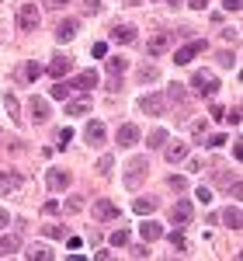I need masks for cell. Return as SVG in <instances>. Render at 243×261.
Wrapping results in <instances>:
<instances>
[{
  "label": "cell",
  "instance_id": "6da1fadb",
  "mask_svg": "<svg viewBox=\"0 0 243 261\" xmlns=\"http://www.w3.org/2000/svg\"><path fill=\"white\" fill-rule=\"evenodd\" d=\"M39 21H42V14H39V4L24 0V4L18 7V28H21V32H35V28H39Z\"/></svg>",
  "mask_w": 243,
  "mask_h": 261
},
{
  "label": "cell",
  "instance_id": "7a4b0ae2",
  "mask_svg": "<svg viewBox=\"0 0 243 261\" xmlns=\"http://www.w3.org/2000/svg\"><path fill=\"white\" fill-rule=\"evenodd\" d=\"M146 157H136V161L129 164V171H125V188H139L142 185V178H146V171H149V167H146Z\"/></svg>",
  "mask_w": 243,
  "mask_h": 261
},
{
  "label": "cell",
  "instance_id": "3957f363",
  "mask_svg": "<svg viewBox=\"0 0 243 261\" xmlns=\"http://www.w3.org/2000/svg\"><path fill=\"white\" fill-rule=\"evenodd\" d=\"M191 84H195V91H198V94H208V98L219 91V81H216V73H208V70H198V73L191 77Z\"/></svg>",
  "mask_w": 243,
  "mask_h": 261
},
{
  "label": "cell",
  "instance_id": "277c9868",
  "mask_svg": "<svg viewBox=\"0 0 243 261\" xmlns=\"http://www.w3.org/2000/svg\"><path fill=\"white\" fill-rule=\"evenodd\" d=\"M198 53H205V39H191L188 45H181V49L174 53V63H177V66H184V63H191V60H195Z\"/></svg>",
  "mask_w": 243,
  "mask_h": 261
},
{
  "label": "cell",
  "instance_id": "5b68a950",
  "mask_svg": "<svg viewBox=\"0 0 243 261\" xmlns=\"http://www.w3.org/2000/svg\"><path fill=\"white\" fill-rule=\"evenodd\" d=\"M118 216H122V209L111 199H98V202H94V220L108 223V220H118Z\"/></svg>",
  "mask_w": 243,
  "mask_h": 261
},
{
  "label": "cell",
  "instance_id": "8992f818",
  "mask_svg": "<svg viewBox=\"0 0 243 261\" xmlns=\"http://www.w3.org/2000/svg\"><path fill=\"white\" fill-rule=\"evenodd\" d=\"M139 108L146 115H163V112H167V98H163V94H146V98L139 101Z\"/></svg>",
  "mask_w": 243,
  "mask_h": 261
},
{
  "label": "cell",
  "instance_id": "52a82bcc",
  "mask_svg": "<svg viewBox=\"0 0 243 261\" xmlns=\"http://www.w3.org/2000/svg\"><path fill=\"white\" fill-rule=\"evenodd\" d=\"M28 112H32V122H35V125L49 122V115H52V112H49V101H42L39 94H35V98L28 101Z\"/></svg>",
  "mask_w": 243,
  "mask_h": 261
},
{
  "label": "cell",
  "instance_id": "ba28073f",
  "mask_svg": "<svg viewBox=\"0 0 243 261\" xmlns=\"http://www.w3.org/2000/svg\"><path fill=\"white\" fill-rule=\"evenodd\" d=\"M115 143H118V146H132V143H139V129H136L132 122H122L118 133H115Z\"/></svg>",
  "mask_w": 243,
  "mask_h": 261
},
{
  "label": "cell",
  "instance_id": "9c48e42d",
  "mask_svg": "<svg viewBox=\"0 0 243 261\" xmlns=\"http://www.w3.org/2000/svg\"><path fill=\"white\" fill-rule=\"evenodd\" d=\"M191 216H195V213H191V202H174V209H170V223H177V226H188V223H191Z\"/></svg>",
  "mask_w": 243,
  "mask_h": 261
},
{
  "label": "cell",
  "instance_id": "30bf717a",
  "mask_svg": "<svg viewBox=\"0 0 243 261\" xmlns=\"http://www.w3.org/2000/svg\"><path fill=\"white\" fill-rule=\"evenodd\" d=\"M94 84H98V73H94V70H83L80 77H73V84H70V87L87 94V91H94Z\"/></svg>",
  "mask_w": 243,
  "mask_h": 261
},
{
  "label": "cell",
  "instance_id": "8fae6325",
  "mask_svg": "<svg viewBox=\"0 0 243 261\" xmlns=\"http://www.w3.org/2000/svg\"><path fill=\"white\" fill-rule=\"evenodd\" d=\"M83 140L90 143V146H101V143H104V125H101V122H87V129H83Z\"/></svg>",
  "mask_w": 243,
  "mask_h": 261
},
{
  "label": "cell",
  "instance_id": "7c38bea8",
  "mask_svg": "<svg viewBox=\"0 0 243 261\" xmlns=\"http://www.w3.org/2000/svg\"><path fill=\"white\" fill-rule=\"evenodd\" d=\"M49 188H70V171H59V167H49Z\"/></svg>",
  "mask_w": 243,
  "mask_h": 261
},
{
  "label": "cell",
  "instance_id": "4fadbf2b",
  "mask_svg": "<svg viewBox=\"0 0 243 261\" xmlns=\"http://www.w3.org/2000/svg\"><path fill=\"white\" fill-rule=\"evenodd\" d=\"M70 66H73V56H52L49 73H52V77H63V73H70Z\"/></svg>",
  "mask_w": 243,
  "mask_h": 261
},
{
  "label": "cell",
  "instance_id": "5bb4252c",
  "mask_svg": "<svg viewBox=\"0 0 243 261\" xmlns=\"http://www.w3.org/2000/svg\"><path fill=\"white\" fill-rule=\"evenodd\" d=\"M111 39L122 42V45H129V42L136 39V28H132V24H115V28H111Z\"/></svg>",
  "mask_w": 243,
  "mask_h": 261
},
{
  "label": "cell",
  "instance_id": "9a60e30c",
  "mask_svg": "<svg viewBox=\"0 0 243 261\" xmlns=\"http://www.w3.org/2000/svg\"><path fill=\"white\" fill-rule=\"evenodd\" d=\"M21 188V174L14 171H0V192H18Z\"/></svg>",
  "mask_w": 243,
  "mask_h": 261
},
{
  "label": "cell",
  "instance_id": "2e32d148",
  "mask_svg": "<svg viewBox=\"0 0 243 261\" xmlns=\"http://www.w3.org/2000/svg\"><path fill=\"white\" fill-rule=\"evenodd\" d=\"M167 45H170V35H167V32H157V35L149 39V56H160V53H167Z\"/></svg>",
  "mask_w": 243,
  "mask_h": 261
},
{
  "label": "cell",
  "instance_id": "e0dca14e",
  "mask_svg": "<svg viewBox=\"0 0 243 261\" xmlns=\"http://www.w3.org/2000/svg\"><path fill=\"white\" fill-rule=\"evenodd\" d=\"M77 28H80V24H77V21H70V18L59 21V28H56V39H59V42H70L73 35H77Z\"/></svg>",
  "mask_w": 243,
  "mask_h": 261
},
{
  "label": "cell",
  "instance_id": "ac0fdd59",
  "mask_svg": "<svg viewBox=\"0 0 243 261\" xmlns=\"http://www.w3.org/2000/svg\"><path fill=\"white\" fill-rule=\"evenodd\" d=\"M163 157H167L170 164H177V161H184V157H188V146H184V143H170V146L163 150Z\"/></svg>",
  "mask_w": 243,
  "mask_h": 261
},
{
  "label": "cell",
  "instance_id": "d6986e66",
  "mask_svg": "<svg viewBox=\"0 0 243 261\" xmlns=\"http://www.w3.org/2000/svg\"><path fill=\"white\" fill-rule=\"evenodd\" d=\"M139 230H142V237H146V241H160V237H163V226H160V223H142Z\"/></svg>",
  "mask_w": 243,
  "mask_h": 261
},
{
  "label": "cell",
  "instance_id": "ffe728a7",
  "mask_svg": "<svg viewBox=\"0 0 243 261\" xmlns=\"http://www.w3.org/2000/svg\"><path fill=\"white\" fill-rule=\"evenodd\" d=\"M125 66H129L125 56H111V60H108V73H111V77H122V73H125Z\"/></svg>",
  "mask_w": 243,
  "mask_h": 261
},
{
  "label": "cell",
  "instance_id": "44dd1931",
  "mask_svg": "<svg viewBox=\"0 0 243 261\" xmlns=\"http://www.w3.org/2000/svg\"><path fill=\"white\" fill-rule=\"evenodd\" d=\"M87 112H90L87 101H70V105H66V115H73V119H80V115H87Z\"/></svg>",
  "mask_w": 243,
  "mask_h": 261
},
{
  "label": "cell",
  "instance_id": "7402d4cb",
  "mask_svg": "<svg viewBox=\"0 0 243 261\" xmlns=\"http://www.w3.org/2000/svg\"><path fill=\"white\" fill-rule=\"evenodd\" d=\"M223 220H226V226H233V230H240V205H229L223 213Z\"/></svg>",
  "mask_w": 243,
  "mask_h": 261
},
{
  "label": "cell",
  "instance_id": "603a6c76",
  "mask_svg": "<svg viewBox=\"0 0 243 261\" xmlns=\"http://www.w3.org/2000/svg\"><path fill=\"white\" fill-rule=\"evenodd\" d=\"M132 209H136L139 216H146V213H153V209H157V199H136V202H132Z\"/></svg>",
  "mask_w": 243,
  "mask_h": 261
},
{
  "label": "cell",
  "instance_id": "cb8c5ba5",
  "mask_svg": "<svg viewBox=\"0 0 243 261\" xmlns=\"http://www.w3.org/2000/svg\"><path fill=\"white\" fill-rule=\"evenodd\" d=\"M167 98H170V101H177V105H184V101H188V94H184V87H181V84H170V87H167Z\"/></svg>",
  "mask_w": 243,
  "mask_h": 261
},
{
  "label": "cell",
  "instance_id": "d4e9b609",
  "mask_svg": "<svg viewBox=\"0 0 243 261\" xmlns=\"http://www.w3.org/2000/svg\"><path fill=\"white\" fill-rule=\"evenodd\" d=\"M146 143H149L153 150H160L163 143H167V129H153V133H149V140H146Z\"/></svg>",
  "mask_w": 243,
  "mask_h": 261
},
{
  "label": "cell",
  "instance_id": "484cf974",
  "mask_svg": "<svg viewBox=\"0 0 243 261\" xmlns=\"http://www.w3.org/2000/svg\"><path fill=\"white\" fill-rule=\"evenodd\" d=\"M157 77H160V73H157L153 63H142V66H139V81H157Z\"/></svg>",
  "mask_w": 243,
  "mask_h": 261
},
{
  "label": "cell",
  "instance_id": "4316f807",
  "mask_svg": "<svg viewBox=\"0 0 243 261\" xmlns=\"http://www.w3.org/2000/svg\"><path fill=\"white\" fill-rule=\"evenodd\" d=\"M18 251V237H0V254H14Z\"/></svg>",
  "mask_w": 243,
  "mask_h": 261
},
{
  "label": "cell",
  "instance_id": "83f0119b",
  "mask_svg": "<svg viewBox=\"0 0 243 261\" xmlns=\"http://www.w3.org/2000/svg\"><path fill=\"white\" fill-rule=\"evenodd\" d=\"M49 94H52L56 101H66V98H70V84H52V91H49Z\"/></svg>",
  "mask_w": 243,
  "mask_h": 261
},
{
  "label": "cell",
  "instance_id": "f1b7e54d",
  "mask_svg": "<svg viewBox=\"0 0 243 261\" xmlns=\"http://www.w3.org/2000/svg\"><path fill=\"white\" fill-rule=\"evenodd\" d=\"M39 77H42L39 63H24V81H39Z\"/></svg>",
  "mask_w": 243,
  "mask_h": 261
},
{
  "label": "cell",
  "instance_id": "f546056e",
  "mask_svg": "<svg viewBox=\"0 0 243 261\" xmlns=\"http://www.w3.org/2000/svg\"><path fill=\"white\" fill-rule=\"evenodd\" d=\"M202 143V146H208V150H216V146H223L226 143V136H219V133H216V136H205V140H198Z\"/></svg>",
  "mask_w": 243,
  "mask_h": 261
},
{
  "label": "cell",
  "instance_id": "4dcf8cb0",
  "mask_svg": "<svg viewBox=\"0 0 243 261\" xmlns=\"http://www.w3.org/2000/svg\"><path fill=\"white\" fill-rule=\"evenodd\" d=\"M191 133H195V136H208V122L195 119V122H191Z\"/></svg>",
  "mask_w": 243,
  "mask_h": 261
},
{
  "label": "cell",
  "instance_id": "1f68e13d",
  "mask_svg": "<svg viewBox=\"0 0 243 261\" xmlns=\"http://www.w3.org/2000/svg\"><path fill=\"white\" fill-rule=\"evenodd\" d=\"M174 192H188V178H177V174H170V181H167Z\"/></svg>",
  "mask_w": 243,
  "mask_h": 261
},
{
  "label": "cell",
  "instance_id": "d6a6232c",
  "mask_svg": "<svg viewBox=\"0 0 243 261\" xmlns=\"http://www.w3.org/2000/svg\"><path fill=\"white\" fill-rule=\"evenodd\" d=\"M167 241L174 244V251H184V247H188V241H184V237L177 233V230H174V233H167Z\"/></svg>",
  "mask_w": 243,
  "mask_h": 261
},
{
  "label": "cell",
  "instance_id": "836d02e7",
  "mask_svg": "<svg viewBox=\"0 0 243 261\" xmlns=\"http://www.w3.org/2000/svg\"><path fill=\"white\" fill-rule=\"evenodd\" d=\"M111 244H115V247H125V244H129V230H115V233H111Z\"/></svg>",
  "mask_w": 243,
  "mask_h": 261
},
{
  "label": "cell",
  "instance_id": "e575fe53",
  "mask_svg": "<svg viewBox=\"0 0 243 261\" xmlns=\"http://www.w3.org/2000/svg\"><path fill=\"white\" fill-rule=\"evenodd\" d=\"M219 66H236V56H233L229 49H223V53H219Z\"/></svg>",
  "mask_w": 243,
  "mask_h": 261
},
{
  "label": "cell",
  "instance_id": "d590c367",
  "mask_svg": "<svg viewBox=\"0 0 243 261\" xmlns=\"http://www.w3.org/2000/svg\"><path fill=\"white\" fill-rule=\"evenodd\" d=\"M111 167H115V161H111V157H101V161H98V171H101L104 178L111 174Z\"/></svg>",
  "mask_w": 243,
  "mask_h": 261
},
{
  "label": "cell",
  "instance_id": "8d00e7d4",
  "mask_svg": "<svg viewBox=\"0 0 243 261\" xmlns=\"http://www.w3.org/2000/svg\"><path fill=\"white\" fill-rule=\"evenodd\" d=\"M195 199L202 202V205H208V202H212V188H205V185H202V188L195 192Z\"/></svg>",
  "mask_w": 243,
  "mask_h": 261
},
{
  "label": "cell",
  "instance_id": "74e56055",
  "mask_svg": "<svg viewBox=\"0 0 243 261\" xmlns=\"http://www.w3.org/2000/svg\"><path fill=\"white\" fill-rule=\"evenodd\" d=\"M80 209H83V199H77V195L66 199V213H80Z\"/></svg>",
  "mask_w": 243,
  "mask_h": 261
},
{
  "label": "cell",
  "instance_id": "f35d334b",
  "mask_svg": "<svg viewBox=\"0 0 243 261\" xmlns=\"http://www.w3.org/2000/svg\"><path fill=\"white\" fill-rule=\"evenodd\" d=\"M45 233H49V237H66V226H56V223H49V226H45Z\"/></svg>",
  "mask_w": 243,
  "mask_h": 261
},
{
  "label": "cell",
  "instance_id": "ab89813d",
  "mask_svg": "<svg viewBox=\"0 0 243 261\" xmlns=\"http://www.w3.org/2000/svg\"><path fill=\"white\" fill-rule=\"evenodd\" d=\"M7 112H11V119H18V98H14V94H7Z\"/></svg>",
  "mask_w": 243,
  "mask_h": 261
},
{
  "label": "cell",
  "instance_id": "60d3db41",
  "mask_svg": "<svg viewBox=\"0 0 243 261\" xmlns=\"http://www.w3.org/2000/svg\"><path fill=\"white\" fill-rule=\"evenodd\" d=\"M83 11H87V14H98V11H101V0H83Z\"/></svg>",
  "mask_w": 243,
  "mask_h": 261
},
{
  "label": "cell",
  "instance_id": "b9f144b4",
  "mask_svg": "<svg viewBox=\"0 0 243 261\" xmlns=\"http://www.w3.org/2000/svg\"><path fill=\"white\" fill-rule=\"evenodd\" d=\"M59 209H63V205H59L56 199H49L45 205H42V213H49V216H52V213H59Z\"/></svg>",
  "mask_w": 243,
  "mask_h": 261
},
{
  "label": "cell",
  "instance_id": "7bdbcfd3",
  "mask_svg": "<svg viewBox=\"0 0 243 261\" xmlns=\"http://www.w3.org/2000/svg\"><path fill=\"white\" fill-rule=\"evenodd\" d=\"M28 258H52V251H45V247H35V251H28Z\"/></svg>",
  "mask_w": 243,
  "mask_h": 261
},
{
  "label": "cell",
  "instance_id": "ee69618b",
  "mask_svg": "<svg viewBox=\"0 0 243 261\" xmlns=\"http://www.w3.org/2000/svg\"><path fill=\"white\" fill-rule=\"evenodd\" d=\"M104 53H108V45H104V42H94V49H90V56H98V60H101Z\"/></svg>",
  "mask_w": 243,
  "mask_h": 261
},
{
  "label": "cell",
  "instance_id": "f6af8a7d",
  "mask_svg": "<svg viewBox=\"0 0 243 261\" xmlns=\"http://www.w3.org/2000/svg\"><path fill=\"white\" fill-rule=\"evenodd\" d=\"M146 254H149V247H146V244H136V247H132V258H146Z\"/></svg>",
  "mask_w": 243,
  "mask_h": 261
},
{
  "label": "cell",
  "instance_id": "bcb514c9",
  "mask_svg": "<svg viewBox=\"0 0 243 261\" xmlns=\"http://www.w3.org/2000/svg\"><path fill=\"white\" fill-rule=\"evenodd\" d=\"M7 226H11V213H7V209H0V230H7Z\"/></svg>",
  "mask_w": 243,
  "mask_h": 261
},
{
  "label": "cell",
  "instance_id": "7dc6e473",
  "mask_svg": "<svg viewBox=\"0 0 243 261\" xmlns=\"http://www.w3.org/2000/svg\"><path fill=\"white\" fill-rule=\"evenodd\" d=\"M212 119H216V122H223V119H226V108H219V105H212Z\"/></svg>",
  "mask_w": 243,
  "mask_h": 261
},
{
  "label": "cell",
  "instance_id": "c3c4849f",
  "mask_svg": "<svg viewBox=\"0 0 243 261\" xmlns=\"http://www.w3.org/2000/svg\"><path fill=\"white\" fill-rule=\"evenodd\" d=\"M70 140H73V133H70V129H63V133H59V146H63V150H66V143H70Z\"/></svg>",
  "mask_w": 243,
  "mask_h": 261
},
{
  "label": "cell",
  "instance_id": "681fc988",
  "mask_svg": "<svg viewBox=\"0 0 243 261\" xmlns=\"http://www.w3.org/2000/svg\"><path fill=\"white\" fill-rule=\"evenodd\" d=\"M240 7H243L240 0H226V11H233V14H236V11H240Z\"/></svg>",
  "mask_w": 243,
  "mask_h": 261
},
{
  "label": "cell",
  "instance_id": "f907efd6",
  "mask_svg": "<svg viewBox=\"0 0 243 261\" xmlns=\"http://www.w3.org/2000/svg\"><path fill=\"white\" fill-rule=\"evenodd\" d=\"M188 4H191L195 11H205V7H208V0H188Z\"/></svg>",
  "mask_w": 243,
  "mask_h": 261
},
{
  "label": "cell",
  "instance_id": "816d5d0a",
  "mask_svg": "<svg viewBox=\"0 0 243 261\" xmlns=\"http://www.w3.org/2000/svg\"><path fill=\"white\" fill-rule=\"evenodd\" d=\"M63 4H70V0H52V7H63Z\"/></svg>",
  "mask_w": 243,
  "mask_h": 261
},
{
  "label": "cell",
  "instance_id": "f5cc1de1",
  "mask_svg": "<svg viewBox=\"0 0 243 261\" xmlns=\"http://www.w3.org/2000/svg\"><path fill=\"white\" fill-rule=\"evenodd\" d=\"M170 4H174V7H177V4H181V0H170Z\"/></svg>",
  "mask_w": 243,
  "mask_h": 261
}]
</instances>
